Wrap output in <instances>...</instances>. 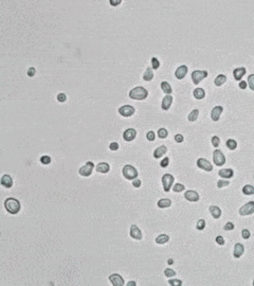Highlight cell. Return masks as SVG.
I'll return each mask as SVG.
<instances>
[{
    "label": "cell",
    "mask_w": 254,
    "mask_h": 286,
    "mask_svg": "<svg viewBox=\"0 0 254 286\" xmlns=\"http://www.w3.org/2000/svg\"><path fill=\"white\" fill-rule=\"evenodd\" d=\"M219 143H220V139L218 138L217 136H214L213 138H212V145H213L214 147H218V146H219Z\"/></svg>",
    "instance_id": "41"
},
{
    "label": "cell",
    "mask_w": 254,
    "mask_h": 286,
    "mask_svg": "<svg viewBox=\"0 0 254 286\" xmlns=\"http://www.w3.org/2000/svg\"><path fill=\"white\" fill-rule=\"evenodd\" d=\"M183 140H184L183 136H182V135H180V133H177L176 136H175V141H176L177 143L183 142Z\"/></svg>",
    "instance_id": "49"
},
{
    "label": "cell",
    "mask_w": 254,
    "mask_h": 286,
    "mask_svg": "<svg viewBox=\"0 0 254 286\" xmlns=\"http://www.w3.org/2000/svg\"><path fill=\"white\" fill-rule=\"evenodd\" d=\"M109 148H110L111 150H119V143H116V142L110 143V145H109Z\"/></svg>",
    "instance_id": "50"
},
{
    "label": "cell",
    "mask_w": 254,
    "mask_h": 286,
    "mask_svg": "<svg viewBox=\"0 0 254 286\" xmlns=\"http://www.w3.org/2000/svg\"><path fill=\"white\" fill-rule=\"evenodd\" d=\"M93 167H94L93 162H91V161H88L86 164L83 165V166L81 167L80 171H78V173H80L82 176H84V177H88V176H90V175H91L92 171H93Z\"/></svg>",
    "instance_id": "7"
},
{
    "label": "cell",
    "mask_w": 254,
    "mask_h": 286,
    "mask_svg": "<svg viewBox=\"0 0 254 286\" xmlns=\"http://www.w3.org/2000/svg\"><path fill=\"white\" fill-rule=\"evenodd\" d=\"M227 146L229 150H234L235 148L237 147V142L234 140V139H229V140L227 141Z\"/></svg>",
    "instance_id": "33"
},
{
    "label": "cell",
    "mask_w": 254,
    "mask_h": 286,
    "mask_svg": "<svg viewBox=\"0 0 254 286\" xmlns=\"http://www.w3.org/2000/svg\"><path fill=\"white\" fill-rule=\"evenodd\" d=\"M172 103H173V97L171 95H167L163 98L162 103H161V107H162L163 110H167V109H169V107L172 106Z\"/></svg>",
    "instance_id": "17"
},
{
    "label": "cell",
    "mask_w": 254,
    "mask_h": 286,
    "mask_svg": "<svg viewBox=\"0 0 254 286\" xmlns=\"http://www.w3.org/2000/svg\"><path fill=\"white\" fill-rule=\"evenodd\" d=\"M167 135H168V133H167V131L165 128H160L159 131H158V136H159L160 139L166 138Z\"/></svg>",
    "instance_id": "34"
},
{
    "label": "cell",
    "mask_w": 254,
    "mask_h": 286,
    "mask_svg": "<svg viewBox=\"0 0 254 286\" xmlns=\"http://www.w3.org/2000/svg\"><path fill=\"white\" fill-rule=\"evenodd\" d=\"M1 184H2L3 187L9 188V189H10V188H12V186H13L12 177H11L10 175H7V174L3 175L2 178H1Z\"/></svg>",
    "instance_id": "21"
},
{
    "label": "cell",
    "mask_w": 254,
    "mask_h": 286,
    "mask_svg": "<svg viewBox=\"0 0 254 286\" xmlns=\"http://www.w3.org/2000/svg\"><path fill=\"white\" fill-rule=\"evenodd\" d=\"M223 106H215L213 109H212V111H211V118H212V120L213 121H218L220 118V114H223Z\"/></svg>",
    "instance_id": "13"
},
{
    "label": "cell",
    "mask_w": 254,
    "mask_h": 286,
    "mask_svg": "<svg viewBox=\"0 0 254 286\" xmlns=\"http://www.w3.org/2000/svg\"><path fill=\"white\" fill-rule=\"evenodd\" d=\"M186 73H187V67H186L185 65H182L177 68L176 72H175V76H176L178 80H182L186 75Z\"/></svg>",
    "instance_id": "16"
},
{
    "label": "cell",
    "mask_w": 254,
    "mask_h": 286,
    "mask_svg": "<svg viewBox=\"0 0 254 286\" xmlns=\"http://www.w3.org/2000/svg\"><path fill=\"white\" fill-rule=\"evenodd\" d=\"M161 89H162L163 92L166 93V95H171V93H172V87H171V85H169L167 82L161 83Z\"/></svg>",
    "instance_id": "31"
},
{
    "label": "cell",
    "mask_w": 254,
    "mask_h": 286,
    "mask_svg": "<svg viewBox=\"0 0 254 286\" xmlns=\"http://www.w3.org/2000/svg\"><path fill=\"white\" fill-rule=\"evenodd\" d=\"M109 280H110V282H111V284L113 286H123L124 284H125L124 279L118 274H111V276H109Z\"/></svg>",
    "instance_id": "11"
},
{
    "label": "cell",
    "mask_w": 254,
    "mask_h": 286,
    "mask_svg": "<svg viewBox=\"0 0 254 286\" xmlns=\"http://www.w3.org/2000/svg\"><path fill=\"white\" fill-rule=\"evenodd\" d=\"M127 285H131V286H135L137 284H135V282H129V283H127Z\"/></svg>",
    "instance_id": "57"
},
{
    "label": "cell",
    "mask_w": 254,
    "mask_h": 286,
    "mask_svg": "<svg viewBox=\"0 0 254 286\" xmlns=\"http://www.w3.org/2000/svg\"><path fill=\"white\" fill-rule=\"evenodd\" d=\"M148 95V91L145 89V88L141 87V86H139V87H135L133 88V89L130 90V92H129V98L132 100H144L146 99Z\"/></svg>",
    "instance_id": "2"
},
{
    "label": "cell",
    "mask_w": 254,
    "mask_h": 286,
    "mask_svg": "<svg viewBox=\"0 0 254 286\" xmlns=\"http://www.w3.org/2000/svg\"><path fill=\"white\" fill-rule=\"evenodd\" d=\"M252 213H254V201H249L248 204H246L239 209V214L242 216L251 215Z\"/></svg>",
    "instance_id": "8"
},
{
    "label": "cell",
    "mask_w": 254,
    "mask_h": 286,
    "mask_svg": "<svg viewBox=\"0 0 254 286\" xmlns=\"http://www.w3.org/2000/svg\"><path fill=\"white\" fill-rule=\"evenodd\" d=\"M196 228L198 229V230H203V229L206 228V221H204V219H199V221H197Z\"/></svg>",
    "instance_id": "37"
},
{
    "label": "cell",
    "mask_w": 254,
    "mask_h": 286,
    "mask_svg": "<svg viewBox=\"0 0 254 286\" xmlns=\"http://www.w3.org/2000/svg\"><path fill=\"white\" fill-rule=\"evenodd\" d=\"M235 227H234V224L233 223H231V221H229V223H227L225 225V227H223V229H225V231H231V230H233Z\"/></svg>",
    "instance_id": "45"
},
{
    "label": "cell",
    "mask_w": 254,
    "mask_h": 286,
    "mask_svg": "<svg viewBox=\"0 0 254 286\" xmlns=\"http://www.w3.org/2000/svg\"><path fill=\"white\" fill-rule=\"evenodd\" d=\"M209 210H210L212 216H213L214 218H216V219L219 218L220 215H221V210H220V208H218L217 206H211Z\"/></svg>",
    "instance_id": "24"
},
{
    "label": "cell",
    "mask_w": 254,
    "mask_h": 286,
    "mask_svg": "<svg viewBox=\"0 0 254 286\" xmlns=\"http://www.w3.org/2000/svg\"><path fill=\"white\" fill-rule=\"evenodd\" d=\"M248 85L251 88V90H254V74L248 76Z\"/></svg>",
    "instance_id": "39"
},
{
    "label": "cell",
    "mask_w": 254,
    "mask_h": 286,
    "mask_svg": "<svg viewBox=\"0 0 254 286\" xmlns=\"http://www.w3.org/2000/svg\"><path fill=\"white\" fill-rule=\"evenodd\" d=\"M40 161L42 164H49V163H51V158L49 156H42L40 158Z\"/></svg>",
    "instance_id": "44"
},
{
    "label": "cell",
    "mask_w": 254,
    "mask_h": 286,
    "mask_svg": "<svg viewBox=\"0 0 254 286\" xmlns=\"http://www.w3.org/2000/svg\"><path fill=\"white\" fill-rule=\"evenodd\" d=\"M129 234H130L131 238H135V240H138V241L142 240V232H141V230L135 225H132L130 227V232H129Z\"/></svg>",
    "instance_id": "14"
},
{
    "label": "cell",
    "mask_w": 254,
    "mask_h": 286,
    "mask_svg": "<svg viewBox=\"0 0 254 286\" xmlns=\"http://www.w3.org/2000/svg\"><path fill=\"white\" fill-rule=\"evenodd\" d=\"M184 189H185V187H184L183 184H181V183H176L174 187H173V190H174V192H176V193H177V192L179 193V192L184 191Z\"/></svg>",
    "instance_id": "35"
},
{
    "label": "cell",
    "mask_w": 254,
    "mask_h": 286,
    "mask_svg": "<svg viewBox=\"0 0 254 286\" xmlns=\"http://www.w3.org/2000/svg\"><path fill=\"white\" fill-rule=\"evenodd\" d=\"M253 285H254V281H253Z\"/></svg>",
    "instance_id": "58"
},
{
    "label": "cell",
    "mask_w": 254,
    "mask_h": 286,
    "mask_svg": "<svg viewBox=\"0 0 254 286\" xmlns=\"http://www.w3.org/2000/svg\"><path fill=\"white\" fill-rule=\"evenodd\" d=\"M152 69H158L160 67V62L157 57H152Z\"/></svg>",
    "instance_id": "40"
},
{
    "label": "cell",
    "mask_w": 254,
    "mask_h": 286,
    "mask_svg": "<svg viewBox=\"0 0 254 286\" xmlns=\"http://www.w3.org/2000/svg\"><path fill=\"white\" fill-rule=\"evenodd\" d=\"M198 116H199L198 109H193V110L190 112L189 116H187V120H189L190 122H195L197 120V118H198Z\"/></svg>",
    "instance_id": "29"
},
{
    "label": "cell",
    "mask_w": 254,
    "mask_h": 286,
    "mask_svg": "<svg viewBox=\"0 0 254 286\" xmlns=\"http://www.w3.org/2000/svg\"><path fill=\"white\" fill-rule=\"evenodd\" d=\"M146 138H147V140H148V141H154V140H155V138H156L155 133H154V131H148L147 135H146Z\"/></svg>",
    "instance_id": "46"
},
{
    "label": "cell",
    "mask_w": 254,
    "mask_h": 286,
    "mask_svg": "<svg viewBox=\"0 0 254 286\" xmlns=\"http://www.w3.org/2000/svg\"><path fill=\"white\" fill-rule=\"evenodd\" d=\"M169 163V158L165 157L163 160H161V163H160V165H161V167H166L167 165H168Z\"/></svg>",
    "instance_id": "48"
},
{
    "label": "cell",
    "mask_w": 254,
    "mask_h": 286,
    "mask_svg": "<svg viewBox=\"0 0 254 286\" xmlns=\"http://www.w3.org/2000/svg\"><path fill=\"white\" fill-rule=\"evenodd\" d=\"M109 170H110V166L106 162H101L97 165V171L99 173H102V174H106L109 172Z\"/></svg>",
    "instance_id": "23"
},
{
    "label": "cell",
    "mask_w": 254,
    "mask_h": 286,
    "mask_svg": "<svg viewBox=\"0 0 254 286\" xmlns=\"http://www.w3.org/2000/svg\"><path fill=\"white\" fill-rule=\"evenodd\" d=\"M164 274H165V276H167V278H172V276H176V272L173 270V269H171V268H166L164 270Z\"/></svg>",
    "instance_id": "36"
},
{
    "label": "cell",
    "mask_w": 254,
    "mask_h": 286,
    "mask_svg": "<svg viewBox=\"0 0 254 286\" xmlns=\"http://www.w3.org/2000/svg\"><path fill=\"white\" fill-rule=\"evenodd\" d=\"M193 95H194V97L196 98V99L201 100V99H203V98L206 97V91H204L202 88H196V89L193 91Z\"/></svg>",
    "instance_id": "27"
},
{
    "label": "cell",
    "mask_w": 254,
    "mask_h": 286,
    "mask_svg": "<svg viewBox=\"0 0 254 286\" xmlns=\"http://www.w3.org/2000/svg\"><path fill=\"white\" fill-rule=\"evenodd\" d=\"M173 263H174V262H173V259H168V260H167V264L172 265Z\"/></svg>",
    "instance_id": "56"
},
{
    "label": "cell",
    "mask_w": 254,
    "mask_h": 286,
    "mask_svg": "<svg viewBox=\"0 0 254 286\" xmlns=\"http://www.w3.org/2000/svg\"><path fill=\"white\" fill-rule=\"evenodd\" d=\"M242 193L244 195H253L254 194V187L253 186H250V184H247L242 188Z\"/></svg>",
    "instance_id": "32"
},
{
    "label": "cell",
    "mask_w": 254,
    "mask_h": 286,
    "mask_svg": "<svg viewBox=\"0 0 254 286\" xmlns=\"http://www.w3.org/2000/svg\"><path fill=\"white\" fill-rule=\"evenodd\" d=\"M167 152V147L165 145H161L159 146L158 148H156L155 150H154V157L156 158V159H159V158H161L162 156H164L165 154H166Z\"/></svg>",
    "instance_id": "20"
},
{
    "label": "cell",
    "mask_w": 254,
    "mask_h": 286,
    "mask_svg": "<svg viewBox=\"0 0 254 286\" xmlns=\"http://www.w3.org/2000/svg\"><path fill=\"white\" fill-rule=\"evenodd\" d=\"M184 197H185L186 200L192 201V202H196V201L199 200V194L196 191H193V190L186 191L185 194H184Z\"/></svg>",
    "instance_id": "12"
},
{
    "label": "cell",
    "mask_w": 254,
    "mask_h": 286,
    "mask_svg": "<svg viewBox=\"0 0 254 286\" xmlns=\"http://www.w3.org/2000/svg\"><path fill=\"white\" fill-rule=\"evenodd\" d=\"M216 243H217L218 245L223 246L225 245V240H223V236H217V238H216Z\"/></svg>",
    "instance_id": "51"
},
{
    "label": "cell",
    "mask_w": 254,
    "mask_h": 286,
    "mask_svg": "<svg viewBox=\"0 0 254 286\" xmlns=\"http://www.w3.org/2000/svg\"><path fill=\"white\" fill-rule=\"evenodd\" d=\"M197 166H198L199 169H201V170L206 171V172L213 171V166H212L211 162L209 160H206V158H199L198 160H197Z\"/></svg>",
    "instance_id": "9"
},
{
    "label": "cell",
    "mask_w": 254,
    "mask_h": 286,
    "mask_svg": "<svg viewBox=\"0 0 254 286\" xmlns=\"http://www.w3.org/2000/svg\"><path fill=\"white\" fill-rule=\"evenodd\" d=\"M122 2V0H110V4L116 7V5H119L120 3Z\"/></svg>",
    "instance_id": "54"
},
{
    "label": "cell",
    "mask_w": 254,
    "mask_h": 286,
    "mask_svg": "<svg viewBox=\"0 0 254 286\" xmlns=\"http://www.w3.org/2000/svg\"><path fill=\"white\" fill-rule=\"evenodd\" d=\"M132 186L135 188H139L141 186V180L140 179H138V178H135V179H133V181H132Z\"/></svg>",
    "instance_id": "52"
},
{
    "label": "cell",
    "mask_w": 254,
    "mask_h": 286,
    "mask_svg": "<svg viewBox=\"0 0 254 286\" xmlns=\"http://www.w3.org/2000/svg\"><path fill=\"white\" fill-rule=\"evenodd\" d=\"M219 176L223 178H227V179H230L231 177H233L234 175V171L232 169H223V170L219 171Z\"/></svg>",
    "instance_id": "22"
},
{
    "label": "cell",
    "mask_w": 254,
    "mask_h": 286,
    "mask_svg": "<svg viewBox=\"0 0 254 286\" xmlns=\"http://www.w3.org/2000/svg\"><path fill=\"white\" fill-rule=\"evenodd\" d=\"M66 100H67V95H66L65 93H63V92H61V93H59V95H57V101H58V102L64 103V102L66 101Z\"/></svg>",
    "instance_id": "47"
},
{
    "label": "cell",
    "mask_w": 254,
    "mask_h": 286,
    "mask_svg": "<svg viewBox=\"0 0 254 286\" xmlns=\"http://www.w3.org/2000/svg\"><path fill=\"white\" fill-rule=\"evenodd\" d=\"M122 173H123L124 177L128 180H133L138 177V172H137V170H135L132 165H129V164L125 165V166L123 167Z\"/></svg>",
    "instance_id": "3"
},
{
    "label": "cell",
    "mask_w": 254,
    "mask_h": 286,
    "mask_svg": "<svg viewBox=\"0 0 254 286\" xmlns=\"http://www.w3.org/2000/svg\"><path fill=\"white\" fill-rule=\"evenodd\" d=\"M247 85H248V83H246L244 81H242V82L239 83V88L240 89H246V88H247Z\"/></svg>",
    "instance_id": "55"
},
{
    "label": "cell",
    "mask_w": 254,
    "mask_h": 286,
    "mask_svg": "<svg viewBox=\"0 0 254 286\" xmlns=\"http://www.w3.org/2000/svg\"><path fill=\"white\" fill-rule=\"evenodd\" d=\"M169 241V236L167 234H160L159 236H157L156 238V243L159 244V245H162V244H165Z\"/></svg>",
    "instance_id": "28"
},
{
    "label": "cell",
    "mask_w": 254,
    "mask_h": 286,
    "mask_svg": "<svg viewBox=\"0 0 254 286\" xmlns=\"http://www.w3.org/2000/svg\"><path fill=\"white\" fill-rule=\"evenodd\" d=\"M152 78H154V72H152V69L150 67H148L145 70V72H144V74H143V80L146 81V82H149Z\"/></svg>",
    "instance_id": "26"
},
{
    "label": "cell",
    "mask_w": 254,
    "mask_h": 286,
    "mask_svg": "<svg viewBox=\"0 0 254 286\" xmlns=\"http://www.w3.org/2000/svg\"><path fill=\"white\" fill-rule=\"evenodd\" d=\"M4 207H5V209H7V211L11 214H17L20 211L19 200L14 198V197H10V198L5 199Z\"/></svg>",
    "instance_id": "1"
},
{
    "label": "cell",
    "mask_w": 254,
    "mask_h": 286,
    "mask_svg": "<svg viewBox=\"0 0 254 286\" xmlns=\"http://www.w3.org/2000/svg\"><path fill=\"white\" fill-rule=\"evenodd\" d=\"M213 160L217 166H223L225 163V157L223 152H220L219 150H215L213 153Z\"/></svg>",
    "instance_id": "5"
},
{
    "label": "cell",
    "mask_w": 254,
    "mask_h": 286,
    "mask_svg": "<svg viewBox=\"0 0 254 286\" xmlns=\"http://www.w3.org/2000/svg\"><path fill=\"white\" fill-rule=\"evenodd\" d=\"M242 236L244 240H248V238L251 236V233H250V231L248 230V229H244V230L242 231Z\"/></svg>",
    "instance_id": "43"
},
{
    "label": "cell",
    "mask_w": 254,
    "mask_h": 286,
    "mask_svg": "<svg viewBox=\"0 0 254 286\" xmlns=\"http://www.w3.org/2000/svg\"><path fill=\"white\" fill-rule=\"evenodd\" d=\"M244 245H242V244H239V243H237L236 245L234 246V252H233V255H234V257H236V259H239V257L244 254Z\"/></svg>",
    "instance_id": "19"
},
{
    "label": "cell",
    "mask_w": 254,
    "mask_h": 286,
    "mask_svg": "<svg viewBox=\"0 0 254 286\" xmlns=\"http://www.w3.org/2000/svg\"><path fill=\"white\" fill-rule=\"evenodd\" d=\"M135 136H137V131H135V129L133 128H128L126 129L125 131H124L123 133V138L125 141H132L133 139L135 138Z\"/></svg>",
    "instance_id": "15"
},
{
    "label": "cell",
    "mask_w": 254,
    "mask_h": 286,
    "mask_svg": "<svg viewBox=\"0 0 254 286\" xmlns=\"http://www.w3.org/2000/svg\"><path fill=\"white\" fill-rule=\"evenodd\" d=\"M229 184H230V181H228V180H219V181L217 182V187L220 189V188L227 187Z\"/></svg>",
    "instance_id": "42"
},
{
    "label": "cell",
    "mask_w": 254,
    "mask_h": 286,
    "mask_svg": "<svg viewBox=\"0 0 254 286\" xmlns=\"http://www.w3.org/2000/svg\"><path fill=\"white\" fill-rule=\"evenodd\" d=\"M161 180H162V186H163L164 192H169L173 183H174V180H175L174 176L171 174H164L162 176V178H161Z\"/></svg>",
    "instance_id": "4"
},
{
    "label": "cell",
    "mask_w": 254,
    "mask_h": 286,
    "mask_svg": "<svg viewBox=\"0 0 254 286\" xmlns=\"http://www.w3.org/2000/svg\"><path fill=\"white\" fill-rule=\"evenodd\" d=\"M34 74H35V68H34V67L29 68V70H28V75H29L30 78H32V76H34Z\"/></svg>",
    "instance_id": "53"
},
{
    "label": "cell",
    "mask_w": 254,
    "mask_h": 286,
    "mask_svg": "<svg viewBox=\"0 0 254 286\" xmlns=\"http://www.w3.org/2000/svg\"><path fill=\"white\" fill-rule=\"evenodd\" d=\"M158 207L161 209L163 208H168V207H171V205H172V200L168 198H162L160 199L159 201H158Z\"/></svg>",
    "instance_id": "25"
},
{
    "label": "cell",
    "mask_w": 254,
    "mask_h": 286,
    "mask_svg": "<svg viewBox=\"0 0 254 286\" xmlns=\"http://www.w3.org/2000/svg\"><path fill=\"white\" fill-rule=\"evenodd\" d=\"M119 114L121 116L125 117V118H128V117L132 116L135 114V108L130 105H124V106L120 107L119 109Z\"/></svg>",
    "instance_id": "10"
},
{
    "label": "cell",
    "mask_w": 254,
    "mask_h": 286,
    "mask_svg": "<svg viewBox=\"0 0 254 286\" xmlns=\"http://www.w3.org/2000/svg\"><path fill=\"white\" fill-rule=\"evenodd\" d=\"M168 284L172 286H180V285H182V281L181 280H178V279H172L168 281Z\"/></svg>",
    "instance_id": "38"
},
{
    "label": "cell",
    "mask_w": 254,
    "mask_h": 286,
    "mask_svg": "<svg viewBox=\"0 0 254 286\" xmlns=\"http://www.w3.org/2000/svg\"><path fill=\"white\" fill-rule=\"evenodd\" d=\"M225 81H227V76H225V75H223V74H219L217 78H215L214 83H215L216 86H221V85H223V84H225Z\"/></svg>",
    "instance_id": "30"
},
{
    "label": "cell",
    "mask_w": 254,
    "mask_h": 286,
    "mask_svg": "<svg viewBox=\"0 0 254 286\" xmlns=\"http://www.w3.org/2000/svg\"><path fill=\"white\" fill-rule=\"evenodd\" d=\"M246 72H247V69L244 68V67H239V68L234 69V71H233L234 78L236 81H240L242 78V76L246 74Z\"/></svg>",
    "instance_id": "18"
},
{
    "label": "cell",
    "mask_w": 254,
    "mask_h": 286,
    "mask_svg": "<svg viewBox=\"0 0 254 286\" xmlns=\"http://www.w3.org/2000/svg\"><path fill=\"white\" fill-rule=\"evenodd\" d=\"M208 76V71L206 70H195L192 73V80H193L194 84H199L203 78H206Z\"/></svg>",
    "instance_id": "6"
}]
</instances>
